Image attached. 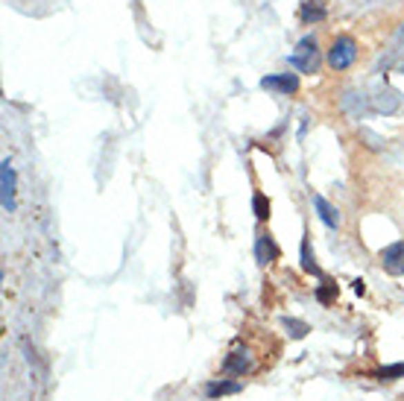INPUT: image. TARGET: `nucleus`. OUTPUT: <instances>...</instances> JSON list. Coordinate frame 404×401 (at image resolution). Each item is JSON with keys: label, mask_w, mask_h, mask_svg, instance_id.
<instances>
[{"label": "nucleus", "mask_w": 404, "mask_h": 401, "mask_svg": "<svg viewBox=\"0 0 404 401\" xmlns=\"http://www.w3.org/2000/svg\"><path fill=\"white\" fill-rule=\"evenodd\" d=\"M281 325L287 328V334L293 337V340H302V337L311 331V328H308V322H302V319H290V317L281 319Z\"/></svg>", "instance_id": "9b49d317"}, {"label": "nucleus", "mask_w": 404, "mask_h": 401, "mask_svg": "<svg viewBox=\"0 0 404 401\" xmlns=\"http://www.w3.org/2000/svg\"><path fill=\"white\" fill-rule=\"evenodd\" d=\"M287 65L293 71H299V73H316V68H320V50H316L314 35H305V39H299L296 50L287 56Z\"/></svg>", "instance_id": "f257e3e1"}, {"label": "nucleus", "mask_w": 404, "mask_h": 401, "mask_svg": "<svg viewBox=\"0 0 404 401\" xmlns=\"http://www.w3.org/2000/svg\"><path fill=\"white\" fill-rule=\"evenodd\" d=\"M381 267L389 275H404V241H396L381 249Z\"/></svg>", "instance_id": "39448f33"}, {"label": "nucleus", "mask_w": 404, "mask_h": 401, "mask_svg": "<svg viewBox=\"0 0 404 401\" xmlns=\"http://www.w3.org/2000/svg\"><path fill=\"white\" fill-rule=\"evenodd\" d=\"M404 375V363H396V366H384V369H378L375 372V378H381V381H396Z\"/></svg>", "instance_id": "4468645a"}, {"label": "nucleus", "mask_w": 404, "mask_h": 401, "mask_svg": "<svg viewBox=\"0 0 404 401\" xmlns=\"http://www.w3.org/2000/svg\"><path fill=\"white\" fill-rule=\"evenodd\" d=\"M302 270H305V272H316V261H314V255H311L308 237H302Z\"/></svg>", "instance_id": "ddd939ff"}, {"label": "nucleus", "mask_w": 404, "mask_h": 401, "mask_svg": "<svg viewBox=\"0 0 404 401\" xmlns=\"http://www.w3.org/2000/svg\"><path fill=\"white\" fill-rule=\"evenodd\" d=\"M325 15H328V9H325L323 0H302L299 18L305 24H320V21H325Z\"/></svg>", "instance_id": "6e6552de"}, {"label": "nucleus", "mask_w": 404, "mask_h": 401, "mask_svg": "<svg viewBox=\"0 0 404 401\" xmlns=\"http://www.w3.org/2000/svg\"><path fill=\"white\" fill-rule=\"evenodd\" d=\"M314 208H316V214H320V220L328 225V229H337L340 225V211L328 203L323 194H314Z\"/></svg>", "instance_id": "0eeeda50"}, {"label": "nucleus", "mask_w": 404, "mask_h": 401, "mask_svg": "<svg viewBox=\"0 0 404 401\" xmlns=\"http://www.w3.org/2000/svg\"><path fill=\"white\" fill-rule=\"evenodd\" d=\"M264 91H281V94H296L299 91V73H273V77L261 80Z\"/></svg>", "instance_id": "20e7f679"}, {"label": "nucleus", "mask_w": 404, "mask_h": 401, "mask_svg": "<svg viewBox=\"0 0 404 401\" xmlns=\"http://www.w3.org/2000/svg\"><path fill=\"white\" fill-rule=\"evenodd\" d=\"M223 366H226V372H229V375H243V372H247V369L252 366V360H249V355H247V352H231V355L226 357Z\"/></svg>", "instance_id": "1a4fd4ad"}, {"label": "nucleus", "mask_w": 404, "mask_h": 401, "mask_svg": "<svg viewBox=\"0 0 404 401\" xmlns=\"http://www.w3.org/2000/svg\"><path fill=\"white\" fill-rule=\"evenodd\" d=\"M334 296H337V284H331V281H323L320 290H316V299H320L323 305H331Z\"/></svg>", "instance_id": "2eb2a0df"}, {"label": "nucleus", "mask_w": 404, "mask_h": 401, "mask_svg": "<svg viewBox=\"0 0 404 401\" xmlns=\"http://www.w3.org/2000/svg\"><path fill=\"white\" fill-rule=\"evenodd\" d=\"M354 59H358V41H354L352 35H340V39H334L331 47H328V68L331 71L352 68Z\"/></svg>", "instance_id": "f03ea898"}, {"label": "nucleus", "mask_w": 404, "mask_h": 401, "mask_svg": "<svg viewBox=\"0 0 404 401\" xmlns=\"http://www.w3.org/2000/svg\"><path fill=\"white\" fill-rule=\"evenodd\" d=\"M255 258H258V264H273V261L278 258V246L269 234H258L255 237Z\"/></svg>", "instance_id": "423d86ee"}, {"label": "nucleus", "mask_w": 404, "mask_h": 401, "mask_svg": "<svg viewBox=\"0 0 404 401\" xmlns=\"http://www.w3.org/2000/svg\"><path fill=\"white\" fill-rule=\"evenodd\" d=\"M354 293H358V296H363V293H366V281H363V279L354 281Z\"/></svg>", "instance_id": "dca6fc26"}, {"label": "nucleus", "mask_w": 404, "mask_h": 401, "mask_svg": "<svg viewBox=\"0 0 404 401\" xmlns=\"http://www.w3.org/2000/svg\"><path fill=\"white\" fill-rule=\"evenodd\" d=\"M240 393V384L238 381H211L205 386V395L208 398H220V395H235Z\"/></svg>", "instance_id": "9d476101"}, {"label": "nucleus", "mask_w": 404, "mask_h": 401, "mask_svg": "<svg viewBox=\"0 0 404 401\" xmlns=\"http://www.w3.org/2000/svg\"><path fill=\"white\" fill-rule=\"evenodd\" d=\"M252 211L258 220H269V199L264 194H255L252 196Z\"/></svg>", "instance_id": "f8f14e48"}, {"label": "nucleus", "mask_w": 404, "mask_h": 401, "mask_svg": "<svg viewBox=\"0 0 404 401\" xmlns=\"http://www.w3.org/2000/svg\"><path fill=\"white\" fill-rule=\"evenodd\" d=\"M15 187H18L15 167H12L9 158H3V165H0V196H3V211L6 214L15 211Z\"/></svg>", "instance_id": "7ed1b4c3"}]
</instances>
